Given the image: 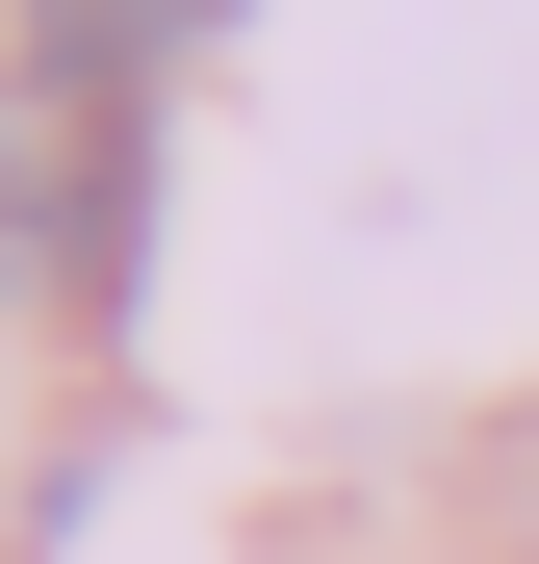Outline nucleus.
Segmentation results:
<instances>
[]
</instances>
